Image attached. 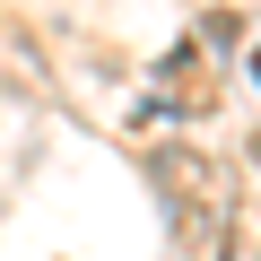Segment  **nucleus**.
<instances>
[{
    "instance_id": "obj_1",
    "label": "nucleus",
    "mask_w": 261,
    "mask_h": 261,
    "mask_svg": "<svg viewBox=\"0 0 261 261\" xmlns=\"http://www.w3.org/2000/svg\"><path fill=\"white\" fill-rule=\"evenodd\" d=\"M252 70H261V61H252Z\"/></svg>"
}]
</instances>
